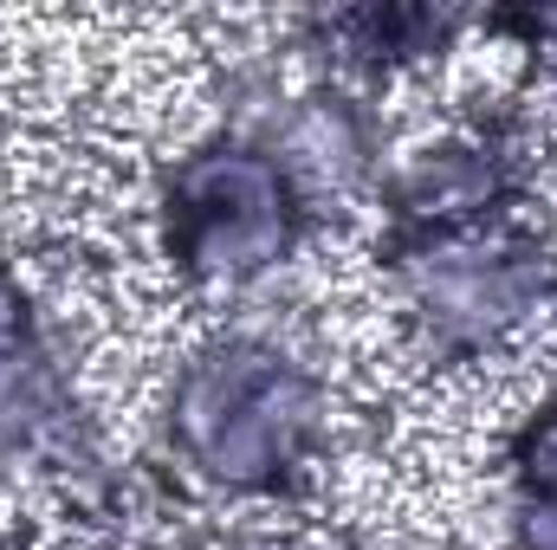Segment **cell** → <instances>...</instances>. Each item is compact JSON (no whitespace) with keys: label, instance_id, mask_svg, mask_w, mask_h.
I'll use <instances>...</instances> for the list:
<instances>
[{"label":"cell","instance_id":"obj_1","mask_svg":"<svg viewBox=\"0 0 557 550\" xmlns=\"http://www.w3.org/2000/svg\"><path fill=\"white\" fill-rule=\"evenodd\" d=\"M324 434L318 376L273 337H214L175 370L169 447L221 492H285Z\"/></svg>","mask_w":557,"mask_h":550},{"label":"cell","instance_id":"obj_2","mask_svg":"<svg viewBox=\"0 0 557 550\" xmlns=\"http://www.w3.org/2000/svg\"><path fill=\"white\" fill-rule=\"evenodd\" d=\"M162 253L188 285H253L298 247L311 201L260 137L208 142L162 175Z\"/></svg>","mask_w":557,"mask_h":550},{"label":"cell","instance_id":"obj_3","mask_svg":"<svg viewBox=\"0 0 557 550\" xmlns=\"http://www.w3.org/2000/svg\"><path fill=\"white\" fill-rule=\"evenodd\" d=\"M389 266H396L403 311L416 324L421 350L441 363H473L499 350L512 330L545 317V304L557 298V260L545 253L539 234L512 221L389 247Z\"/></svg>","mask_w":557,"mask_h":550},{"label":"cell","instance_id":"obj_4","mask_svg":"<svg viewBox=\"0 0 557 550\" xmlns=\"http://www.w3.org/2000/svg\"><path fill=\"white\" fill-rule=\"evenodd\" d=\"M72 383L59 370V350L26 304L20 285L0 278V460H33V453H65L78 421H72Z\"/></svg>","mask_w":557,"mask_h":550},{"label":"cell","instance_id":"obj_5","mask_svg":"<svg viewBox=\"0 0 557 550\" xmlns=\"http://www.w3.org/2000/svg\"><path fill=\"white\" fill-rule=\"evenodd\" d=\"M260 142L285 162V175L305 188V201L344 195L376 168V117L363 111V98H344V91L292 98V111L273 117V130Z\"/></svg>","mask_w":557,"mask_h":550},{"label":"cell","instance_id":"obj_6","mask_svg":"<svg viewBox=\"0 0 557 550\" xmlns=\"http://www.w3.org/2000/svg\"><path fill=\"white\" fill-rule=\"evenodd\" d=\"M337 46H350V65H403L434 46H447V33L460 26V13H434V7H357V13H324L318 20Z\"/></svg>","mask_w":557,"mask_h":550},{"label":"cell","instance_id":"obj_7","mask_svg":"<svg viewBox=\"0 0 557 550\" xmlns=\"http://www.w3.org/2000/svg\"><path fill=\"white\" fill-rule=\"evenodd\" d=\"M512 545L557 550V402L539 409L512 440Z\"/></svg>","mask_w":557,"mask_h":550}]
</instances>
